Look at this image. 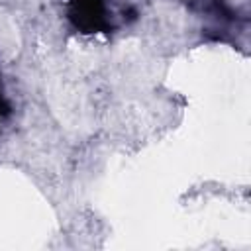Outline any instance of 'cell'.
<instances>
[{
	"label": "cell",
	"instance_id": "obj_1",
	"mask_svg": "<svg viewBox=\"0 0 251 251\" xmlns=\"http://www.w3.org/2000/svg\"><path fill=\"white\" fill-rule=\"evenodd\" d=\"M67 18L71 25L80 33L112 31L108 0H69Z\"/></svg>",
	"mask_w": 251,
	"mask_h": 251
},
{
	"label": "cell",
	"instance_id": "obj_2",
	"mask_svg": "<svg viewBox=\"0 0 251 251\" xmlns=\"http://www.w3.org/2000/svg\"><path fill=\"white\" fill-rule=\"evenodd\" d=\"M10 102L6 100V96H4V88H2V80H0V122L10 114Z\"/></svg>",
	"mask_w": 251,
	"mask_h": 251
}]
</instances>
